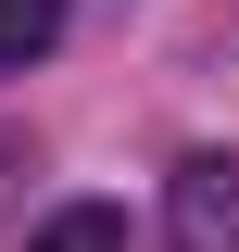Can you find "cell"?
I'll use <instances>...</instances> for the list:
<instances>
[{"mask_svg": "<svg viewBox=\"0 0 239 252\" xmlns=\"http://www.w3.org/2000/svg\"><path fill=\"white\" fill-rule=\"evenodd\" d=\"M51 38H63V0H0V76H26Z\"/></svg>", "mask_w": 239, "mask_h": 252, "instance_id": "cell-3", "label": "cell"}, {"mask_svg": "<svg viewBox=\"0 0 239 252\" xmlns=\"http://www.w3.org/2000/svg\"><path fill=\"white\" fill-rule=\"evenodd\" d=\"M26 252H126V215H114V202H63Z\"/></svg>", "mask_w": 239, "mask_h": 252, "instance_id": "cell-2", "label": "cell"}, {"mask_svg": "<svg viewBox=\"0 0 239 252\" xmlns=\"http://www.w3.org/2000/svg\"><path fill=\"white\" fill-rule=\"evenodd\" d=\"M164 240L177 252H239V152H189L164 177Z\"/></svg>", "mask_w": 239, "mask_h": 252, "instance_id": "cell-1", "label": "cell"}]
</instances>
